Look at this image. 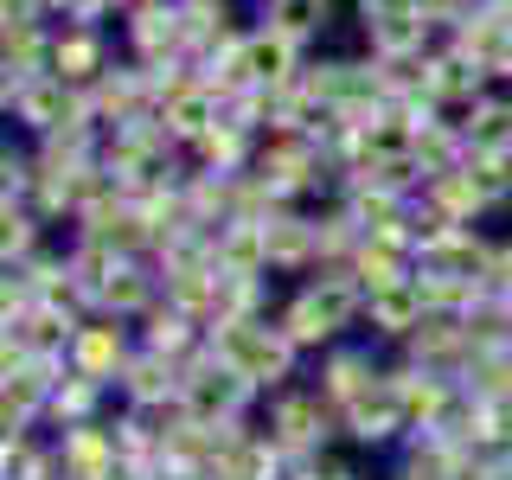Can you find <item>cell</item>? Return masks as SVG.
Masks as SVG:
<instances>
[{
	"label": "cell",
	"instance_id": "ac0fdd59",
	"mask_svg": "<svg viewBox=\"0 0 512 480\" xmlns=\"http://www.w3.org/2000/svg\"><path fill=\"white\" fill-rule=\"evenodd\" d=\"M160 295H167V288H160V269L148 263V256H122L116 276H109V288H103V301H96V314L128 320V327H135V320L148 314Z\"/></svg>",
	"mask_w": 512,
	"mask_h": 480
},
{
	"label": "cell",
	"instance_id": "ffe728a7",
	"mask_svg": "<svg viewBox=\"0 0 512 480\" xmlns=\"http://www.w3.org/2000/svg\"><path fill=\"white\" fill-rule=\"evenodd\" d=\"M468 346H474V340H468V320H461V314H429L397 352H404V359H416V365H436V372H461Z\"/></svg>",
	"mask_w": 512,
	"mask_h": 480
},
{
	"label": "cell",
	"instance_id": "30bf717a",
	"mask_svg": "<svg viewBox=\"0 0 512 480\" xmlns=\"http://www.w3.org/2000/svg\"><path fill=\"white\" fill-rule=\"evenodd\" d=\"M122 52L109 39V26H90V20H58V39H52V71L64 77L71 90H90L96 77L109 71Z\"/></svg>",
	"mask_w": 512,
	"mask_h": 480
},
{
	"label": "cell",
	"instance_id": "9a60e30c",
	"mask_svg": "<svg viewBox=\"0 0 512 480\" xmlns=\"http://www.w3.org/2000/svg\"><path fill=\"white\" fill-rule=\"evenodd\" d=\"M269 231V276H314L320 269V231H314V205H288L263 224Z\"/></svg>",
	"mask_w": 512,
	"mask_h": 480
},
{
	"label": "cell",
	"instance_id": "d4e9b609",
	"mask_svg": "<svg viewBox=\"0 0 512 480\" xmlns=\"http://www.w3.org/2000/svg\"><path fill=\"white\" fill-rule=\"evenodd\" d=\"M256 20L288 32L295 45H308V52H314V39L333 26V0H263V13H256Z\"/></svg>",
	"mask_w": 512,
	"mask_h": 480
},
{
	"label": "cell",
	"instance_id": "4fadbf2b",
	"mask_svg": "<svg viewBox=\"0 0 512 480\" xmlns=\"http://www.w3.org/2000/svg\"><path fill=\"white\" fill-rule=\"evenodd\" d=\"M109 416L103 423H84V429H52L58 436V480H122V455H116Z\"/></svg>",
	"mask_w": 512,
	"mask_h": 480
},
{
	"label": "cell",
	"instance_id": "cb8c5ba5",
	"mask_svg": "<svg viewBox=\"0 0 512 480\" xmlns=\"http://www.w3.org/2000/svg\"><path fill=\"white\" fill-rule=\"evenodd\" d=\"M45 244H52V224L26 199H0V263H32Z\"/></svg>",
	"mask_w": 512,
	"mask_h": 480
},
{
	"label": "cell",
	"instance_id": "e0dca14e",
	"mask_svg": "<svg viewBox=\"0 0 512 480\" xmlns=\"http://www.w3.org/2000/svg\"><path fill=\"white\" fill-rule=\"evenodd\" d=\"M135 340L148 346V352H160V359H180V365H192L205 352V320L199 314H186L180 301H167L160 295L148 314L135 320Z\"/></svg>",
	"mask_w": 512,
	"mask_h": 480
},
{
	"label": "cell",
	"instance_id": "484cf974",
	"mask_svg": "<svg viewBox=\"0 0 512 480\" xmlns=\"http://www.w3.org/2000/svg\"><path fill=\"white\" fill-rule=\"evenodd\" d=\"M352 282L365 288V295H372V288H391V282H404L410 269H416V256L410 250H397V244H384V237H365L359 244V256H352Z\"/></svg>",
	"mask_w": 512,
	"mask_h": 480
},
{
	"label": "cell",
	"instance_id": "52a82bcc",
	"mask_svg": "<svg viewBox=\"0 0 512 480\" xmlns=\"http://www.w3.org/2000/svg\"><path fill=\"white\" fill-rule=\"evenodd\" d=\"M122 52L135 64H160V58H192L186 39V7L180 0H135L122 13Z\"/></svg>",
	"mask_w": 512,
	"mask_h": 480
},
{
	"label": "cell",
	"instance_id": "9c48e42d",
	"mask_svg": "<svg viewBox=\"0 0 512 480\" xmlns=\"http://www.w3.org/2000/svg\"><path fill=\"white\" fill-rule=\"evenodd\" d=\"M391 397L404 404V416H410V429H436L442 416H448V404L461 397V378L455 372H436V365H416V359H404V352H391Z\"/></svg>",
	"mask_w": 512,
	"mask_h": 480
},
{
	"label": "cell",
	"instance_id": "5bb4252c",
	"mask_svg": "<svg viewBox=\"0 0 512 480\" xmlns=\"http://www.w3.org/2000/svg\"><path fill=\"white\" fill-rule=\"evenodd\" d=\"M429 320V308H423V288H416V269L404 282H391V288H372L365 295V320H359V333H372V340H384V346H404L416 327Z\"/></svg>",
	"mask_w": 512,
	"mask_h": 480
},
{
	"label": "cell",
	"instance_id": "7a4b0ae2",
	"mask_svg": "<svg viewBox=\"0 0 512 480\" xmlns=\"http://www.w3.org/2000/svg\"><path fill=\"white\" fill-rule=\"evenodd\" d=\"M263 429L276 436L295 461H308V455H333V448L346 442V423H340V404H333L327 391H320L314 378H295L288 391L276 397H263Z\"/></svg>",
	"mask_w": 512,
	"mask_h": 480
},
{
	"label": "cell",
	"instance_id": "603a6c76",
	"mask_svg": "<svg viewBox=\"0 0 512 480\" xmlns=\"http://www.w3.org/2000/svg\"><path fill=\"white\" fill-rule=\"evenodd\" d=\"M160 122H167V135L180 141V148H192V141H205V128H218V122H224V103L199 84V77H192V90L173 96V103L160 109Z\"/></svg>",
	"mask_w": 512,
	"mask_h": 480
},
{
	"label": "cell",
	"instance_id": "2e32d148",
	"mask_svg": "<svg viewBox=\"0 0 512 480\" xmlns=\"http://www.w3.org/2000/svg\"><path fill=\"white\" fill-rule=\"evenodd\" d=\"M308 58H314L308 45H295L288 32L263 26V20H256V26L244 32V77H250L256 90H282V84H295Z\"/></svg>",
	"mask_w": 512,
	"mask_h": 480
},
{
	"label": "cell",
	"instance_id": "d6986e66",
	"mask_svg": "<svg viewBox=\"0 0 512 480\" xmlns=\"http://www.w3.org/2000/svg\"><path fill=\"white\" fill-rule=\"evenodd\" d=\"M186 154H192V167H199V173H250L256 154H263V135L224 116L218 128H205V141H192Z\"/></svg>",
	"mask_w": 512,
	"mask_h": 480
},
{
	"label": "cell",
	"instance_id": "44dd1931",
	"mask_svg": "<svg viewBox=\"0 0 512 480\" xmlns=\"http://www.w3.org/2000/svg\"><path fill=\"white\" fill-rule=\"evenodd\" d=\"M116 404H122V397L109 391V384H96V378H84V372H64L58 391H52V416H45V429H84V423H103Z\"/></svg>",
	"mask_w": 512,
	"mask_h": 480
},
{
	"label": "cell",
	"instance_id": "4316f807",
	"mask_svg": "<svg viewBox=\"0 0 512 480\" xmlns=\"http://www.w3.org/2000/svg\"><path fill=\"white\" fill-rule=\"evenodd\" d=\"M487 448H500V455H512V397H500V404H487V436H480Z\"/></svg>",
	"mask_w": 512,
	"mask_h": 480
},
{
	"label": "cell",
	"instance_id": "7c38bea8",
	"mask_svg": "<svg viewBox=\"0 0 512 480\" xmlns=\"http://www.w3.org/2000/svg\"><path fill=\"white\" fill-rule=\"evenodd\" d=\"M340 423H346V448H359V455H397V448L410 442V416L391 397V384L372 391V397H359V404H346Z\"/></svg>",
	"mask_w": 512,
	"mask_h": 480
},
{
	"label": "cell",
	"instance_id": "5b68a950",
	"mask_svg": "<svg viewBox=\"0 0 512 480\" xmlns=\"http://www.w3.org/2000/svg\"><path fill=\"white\" fill-rule=\"evenodd\" d=\"M84 320V308H52V301L26 314H0V359H71V340Z\"/></svg>",
	"mask_w": 512,
	"mask_h": 480
},
{
	"label": "cell",
	"instance_id": "8992f818",
	"mask_svg": "<svg viewBox=\"0 0 512 480\" xmlns=\"http://www.w3.org/2000/svg\"><path fill=\"white\" fill-rule=\"evenodd\" d=\"M0 103H7V122L20 128L26 141H45V135H58V128H71V122L90 109V103H84V90H71L58 71H45V77H32V84L7 90Z\"/></svg>",
	"mask_w": 512,
	"mask_h": 480
},
{
	"label": "cell",
	"instance_id": "8fae6325",
	"mask_svg": "<svg viewBox=\"0 0 512 480\" xmlns=\"http://www.w3.org/2000/svg\"><path fill=\"white\" fill-rule=\"evenodd\" d=\"M116 397L128 410H148V416H173L180 410V397H186V365L180 359H160V352L141 346L135 359H128V372L116 384Z\"/></svg>",
	"mask_w": 512,
	"mask_h": 480
},
{
	"label": "cell",
	"instance_id": "6da1fadb",
	"mask_svg": "<svg viewBox=\"0 0 512 480\" xmlns=\"http://www.w3.org/2000/svg\"><path fill=\"white\" fill-rule=\"evenodd\" d=\"M359 320H365V288L352 282V269H314V276H301L288 288L282 308H276V327L308 352V359H320L327 346L352 340Z\"/></svg>",
	"mask_w": 512,
	"mask_h": 480
},
{
	"label": "cell",
	"instance_id": "7402d4cb",
	"mask_svg": "<svg viewBox=\"0 0 512 480\" xmlns=\"http://www.w3.org/2000/svg\"><path fill=\"white\" fill-rule=\"evenodd\" d=\"M455 378L474 404H500V397H512V346H468Z\"/></svg>",
	"mask_w": 512,
	"mask_h": 480
},
{
	"label": "cell",
	"instance_id": "3957f363",
	"mask_svg": "<svg viewBox=\"0 0 512 480\" xmlns=\"http://www.w3.org/2000/svg\"><path fill=\"white\" fill-rule=\"evenodd\" d=\"M308 378L346 410V404H359V397L384 391V378H391V352H384V340H372V333H352V340L320 352V359L308 365Z\"/></svg>",
	"mask_w": 512,
	"mask_h": 480
},
{
	"label": "cell",
	"instance_id": "83f0119b",
	"mask_svg": "<svg viewBox=\"0 0 512 480\" xmlns=\"http://www.w3.org/2000/svg\"><path fill=\"white\" fill-rule=\"evenodd\" d=\"M487 71H493V90H512V39L500 45V52H493V64H487Z\"/></svg>",
	"mask_w": 512,
	"mask_h": 480
},
{
	"label": "cell",
	"instance_id": "ba28073f",
	"mask_svg": "<svg viewBox=\"0 0 512 480\" xmlns=\"http://www.w3.org/2000/svg\"><path fill=\"white\" fill-rule=\"evenodd\" d=\"M141 352V340H135V327L128 320H109V314H90L84 327H77V340H71V372H84V378H96V384H109L116 391L122 384V372H128V359Z\"/></svg>",
	"mask_w": 512,
	"mask_h": 480
},
{
	"label": "cell",
	"instance_id": "277c9868",
	"mask_svg": "<svg viewBox=\"0 0 512 480\" xmlns=\"http://www.w3.org/2000/svg\"><path fill=\"white\" fill-rule=\"evenodd\" d=\"M180 410L192 416V423H250L256 410H263V397L244 384V372H231L224 359H212V352H199V359L186 365V397H180Z\"/></svg>",
	"mask_w": 512,
	"mask_h": 480
}]
</instances>
